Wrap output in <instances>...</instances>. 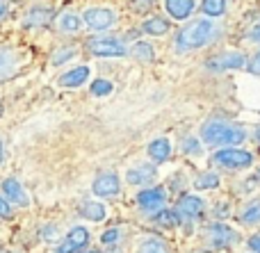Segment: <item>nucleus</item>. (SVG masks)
Instances as JSON below:
<instances>
[{
    "label": "nucleus",
    "instance_id": "obj_4",
    "mask_svg": "<svg viewBox=\"0 0 260 253\" xmlns=\"http://www.w3.org/2000/svg\"><path fill=\"white\" fill-rule=\"evenodd\" d=\"M244 64H247V59H244L242 53H219V55L208 59L206 68L219 73V71H235V68H242Z\"/></svg>",
    "mask_w": 260,
    "mask_h": 253
},
{
    "label": "nucleus",
    "instance_id": "obj_30",
    "mask_svg": "<svg viewBox=\"0 0 260 253\" xmlns=\"http://www.w3.org/2000/svg\"><path fill=\"white\" fill-rule=\"evenodd\" d=\"M249 73H253V76H260V53L253 55L251 62H249Z\"/></svg>",
    "mask_w": 260,
    "mask_h": 253
},
{
    "label": "nucleus",
    "instance_id": "obj_34",
    "mask_svg": "<svg viewBox=\"0 0 260 253\" xmlns=\"http://www.w3.org/2000/svg\"><path fill=\"white\" fill-rule=\"evenodd\" d=\"M5 12H7V5H5L3 0H0V16H5Z\"/></svg>",
    "mask_w": 260,
    "mask_h": 253
},
{
    "label": "nucleus",
    "instance_id": "obj_27",
    "mask_svg": "<svg viewBox=\"0 0 260 253\" xmlns=\"http://www.w3.org/2000/svg\"><path fill=\"white\" fill-rule=\"evenodd\" d=\"M155 222L169 228V226H176V224H178V219H176V212H171V210H162V212L155 214Z\"/></svg>",
    "mask_w": 260,
    "mask_h": 253
},
{
    "label": "nucleus",
    "instance_id": "obj_35",
    "mask_svg": "<svg viewBox=\"0 0 260 253\" xmlns=\"http://www.w3.org/2000/svg\"><path fill=\"white\" fill-rule=\"evenodd\" d=\"M251 39H260V27H256V30H253V34H251Z\"/></svg>",
    "mask_w": 260,
    "mask_h": 253
},
{
    "label": "nucleus",
    "instance_id": "obj_31",
    "mask_svg": "<svg viewBox=\"0 0 260 253\" xmlns=\"http://www.w3.org/2000/svg\"><path fill=\"white\" fill-rule=\"evenodd\" d=\"M185 153H199L201 151V146H199V141L197 139H185Z\"/></svg>",
    "mask_w": 260,
    "mask_h": 253
},
{
    "label": "nucleus",
    "instance_id": "obj_25",
    "mask_svg": "<svg viewBox=\"0 0 260 253\" xmlns=\"http://www.w3.org/2000/svg\"><path fill=\"white\" fill-rule=\"evenodd\" d=\"M203 12L206 16H221L226 9V0H203Z\"/></svg>",
    "mask_w": 260,
    "mask_h": 253
},
{
    "label": "nucleus",
    "instance_id": "obj_28",
    "mask_svg": "<svg viewBox=\"0 0 260 253\" xmlns=\"http://www.w3.org/2000/svg\"><path fill=\"white\" fill-rule=\"evenodd\" d=\"M71 57H76V48H62V50H57V55H53V64L59 66V64H64Z\"/></svg>",
    "mask_w": 260,
    "mask_h": 253
},
{
    "label": "nucleus",
    "instance_id": "obj_11",
    "mask_svg": "<svg viewBox=\"0 0 260 253\" xmlns=\"http://www.w3.org/2000/svg\"><path fill=\"white\" fill-rule=\"evenodd\" d=\"M53 21V9L48 7H35L25 14V27H44Z\"/></svg>",
    "mask_w": 260,
    "mask_h": 253
},
{
    "label": "nucleus",
    "instance_id": "obj_8",
    "mask_svg": "<svg viewBox=\"0 0 260 253\" xmlns=\"http://www.w3.org/2000/svg\"><path fill=\"white\" fill-rule=\"evenodd\" d=\"M91 190H94L96 196H103V199H108V196L119 194V190H121V183H119L117 173H101V176L94 180Z\"/></svg>",
    "mask_w": 260,
    "mask_h": 253
},
{
    "label": "nucleus",
    "instance_id": "obj_22",
    "mask_svg": "<svg viewBox=\"0 0 260 253\" xmlns=\"http://www.w3.org/2000/svg\"><path fill=\"white\" fill-rule=\"evenodd\" d=\"M242 224H258L260 222V201H253L247 208L242 210V217H240Z\"/></svg>",
    "mask_w": 260,
    "mask_h": 253
},
{
    "label": "nucleus",
    "instance_id": "obj_26",
    "mask_svg": "<svg viewBox=\"0 0 260 253\" xmlns=\"http://www.w3.org/2000/svg\"><path fill=\"white\" fill-rule=\"evenodd\" d=\"M112 91V82L110 80H94L91 82V94L94 96H108Z\"/></svg>",
    "mask_w": 260,
    "mask_h": 253
},
{
    "label": "nucleus",
    "instance_id": "obj_20",
    "mask_svg": "<svg viewBox=\"0 0 260 253\" xmlns=\"http://www.w3.org/2000/svg\"><path fill=\"white\" fill-rule=\"evenodd\" d=\"M130 53H133L135 57L139 59V62H153V57H155V50H153V46L146 44V41H139V44H135Z\"/></svg>",
    "mask_w": 260,
    "mask_h": 253
},
{
    "label": "nucleus",
    "instance_id": "obj_5",
    "mask_svg": "<svg viewBox=\"0 0 260 253\" xmlns=\"http://www.w3.org/2000/svg\"><path fill=\"white\" fill-rule=\"evenodd\" d=\"M82 21L87 23V27L91 30H108V27L114 25L117 16H114L112 9H105V7H91L82 14Z\"/></svg>",
    "mask_w": 260,
    "mask_h": 253
},
{
    "label": "nucleus",
    "instance_id": "obj_9",
    "mask_svg": "<svg viewBox=\"0 0 260 253\" xmlns=\"http://www.w3.org/2000/svg\"><path fill=\"white\" fill-rule=\"evenodd\" d=\"M162 203H165V192H162L160 187L144 190V192H139V196H137V205L142 210H146V212H155V210H160Z\"/></svg>",
    "mask_w": 260,
    "mask_h": 253
},
{
    "label": "nucleus",
    "instance_id": "obj_32",
    "mask_svg": "<svg viewBox=\"0 0 260 253\" xmlns=\"http://www.w3.org/2000/svg\"><path fill=\"white\" fill-rule=\"evenodd\" d=\"M0 217H3V219L12 217V208H9V203L5 199H0Z\"/></svg>",
    "mask_w": 260,
    "mask_h": 253
},
{
    "label": "nucleus",
    "instance_id": "obj_16",
    "mask_svg": "<svg viewBox=\"0 0 260 253\" xmlns=\"http://www.w3.org/2000/svg\"><path fill=\"white\" fill-rule=\"evenodd\" d=\"M148 155H151L153 162H165L171 155V144L167 139H153L148 144Z\"/></svg>",
    "mask_w": 260,
    "mask_h": 253
},
{
    "label": "nucleus",
    "instance_id": "obj_33",
    "mask_svg": "<svg viewBox=\"0 0 260 253\" xmlns=\"http://www.w3.org/2000/svg\"><path fill=\"white\" fill-rule=\"evenodd\" d=\"M249 249H251L253 253H260V233H258V235H253L251 240H249Z\"/></svg>",
    "mask_w": 260,
    "mask_h": 253
},
{
    "label": "nucleus",
    "instance_id": "obj_14",
    "mask_svg": "<svg viewBox=\"0 0 260 253\" xmlns=\"http://www.w3.org/2000/svg\"><path fill=\"white\" fill-rule=\"evenodd\" d=\"M153 178H155V167H151V164H139V167L130 169L126 180L130 185H144V183H151Z\"/></svg>",
    "mask_w": 260,
    "mask_h": 253
},
{
    "label": "nucleus",
    "instance_id": "obj_10",
    "mask_svg": "<svg viewBox=\"0 0 260 253\" xmlns=\"http://www.w3.org/2000/svg\"><path fill=\"white\" fill-rule=\"evenodd\" d=\"M165 7L176 21H185L197 7V0H165Z\"/></svg>",
    "mask_w": 260,
    "mask_h": 253
},
{
    "label": "nucleus",
    "instance_id": "obj_3",
    "mask_svg": "<svg viewBox=\"0 0 260 253\" xmlns=\"http://www.w3.org/2000/svg\"><path fill=\"white\" fill-rule=\"evenodd\" d=\"M212 162L217 167H224V169H247L251 167L253 158L251 153L247 151H240V149H224V151H217L212 155Z\"/></svg>",
    "mask_w": 260,
    "mask_h": 253
},
{
    "label": "nucleus",
    "instance_id": "obj_13",
    "mask_svg": "<svg viewBox=\"0 0 260 253\" xmlns=\"http://www.w3.org/2000/svg\"><path fill=\"white\" fill-rule=\"evenodd\" d=\"M178 212L187 219H197L203 212V201L199 196H183L178 201Z\"/></svg>",
    "mask_w": 260,
    "mask_h": 253
},
{
    "label": "nucleus",
    "instance_id": "obj_21",
    "mask_svg": "<svg viewBox=\"0 0 260 253\" xmlns=\"http://www.w3.org/2000/svg\"><path fill=\"white\" fill-rule=\"evenodd\" d=\"M139 253H169V246L157 237H148L139 244Z\"/></svg>",
    "mask_w": 260,
    "mask_h": 253
},
{
    "label": "nucleus",
    "instance_id": "obj_7",
    "mask_svg": "<svg viewBox=\"0 0 260 253\" xmlns=\"http://www.w3.org/2000/svg\"><path fill=\"white\" fill-rule=\"evenodd\" d=\"M87 244H89V231L82 226H76L64 237L62 244L57 246V253H78L80 249H85Z\"/></svg>",
    "mask_w": 260,
    "mask_h": 253
},
{
    "label": "nucleus",
    "instance_id": "obj_36",
    "mask_svg": "<svg viewBox=\"0 0 260 253\" xmlns=\"http://www.w3.org/2000/svg\"><path fill=\"white\" fill-rule=\"evenodd\" d=\"M0 162H3V141H0Z\"/></svg>",
    "mask_w": 260,
    "mask_h": 253
},
{
    "label": "nucleus",
    "instance_id": "obj_19",
    "mask_svg": "<svg viewBox=\"0 0 260 253\" xmlns=\"http://www.w3.org/2000/svg\"><path fill=\"white\" fill-rule=\"evenodd\" d=\"M80 214L85 219H89V222H103L105 219V208L101 203H96V201H87V203L80 208Z\"/></svg>",
    "mask_w": 260,
    "mask_h": 253
},
{
    "label": "nucleus",
    "instance_id": "obj_1",
    "mask_svg": "<svg viewBox=\"0 0 260 253\" xmlns=\"http://www.w3.org/2000/svg\"><path fill=\"white\" fill-rule=\"evenodd\" d=\"M201 139L208 146H229V149H233L235 144L244 141V130L240 126H233V123L215 121V123H206L201 128Z\"/></svg>",
    "mask_w": 260,
    "mask_h": 253
},
{
    "label": "nucleus",
    "instance_id": "obj_23",
    "mask_svg": "<svg viewBox=\"0 0 260 253\" xmlns=\"http://www.w3.org/2000/svg\"><path fill=\"white\" fill-rule=\"evenodd\" d=\"M194 187L197 190H215V187H219V176L217 173H201L194 180Z\"/></svg>",
    "mask_w": 260,
    "mask_h": 253
},
{
    "label": "nucleus",
    "instance_id": "obj_29",
    "mask_svg": "<svg viewBox=\"0 0 260 253\" xmlns=\"http://www.w3.org/2000/svg\"><path fill=\"white\" fill-rule=\"evenodd\" d=\"M117 240H119V228H110V231H105L103 237H101L103 244H114Z\"/></svg>",
    "mask_w": 260,
    "mask_h": 253
},
{
    "label": "nucleus",
    "instance_id": "obj_18",
    "mask_svg": "<svg viewBox=\"0 0 260 253\" xmlns=\"http://www.w3.org/2000/svg\"><path fill=\"white\" fill-rule=\"evenodd\" d=\"M142 30L146 32V34H153V37L167 34V30H169V21H167V18H162V16H153V18H148V21L144 23Z\"/></svg>",
    "mask_w": 260,
    "mask_h": 253
},
{
    "label": "nucleus",
    "instance_id": "obj_6",
    "mask_svg": "<svg viewBox=\"0 0 260 253\" xmlns=\"http://www.w3.org/2000/svg\"><path fill=\"white\" fill-rule=\"evenodd\" d=\"M87 48L96 57H123L126 55V46L117 39H91Z\"/></svg>",
    "mask_w": 260,
    "mask_h": 253
},
{
    "label": "nucleus",
    "instance_id": "obj_17",
    "mask_svg": "<svg viewBox=\"0 0 260 253\" xmlns=\"http://www.w3.org/2000/svg\"><path fill=\"white\" fill-rule=\"evenodd\" d=\"M208 233H210L212 242H215L217 246H224V244H231V242H235V233L231 231V228L221 226V224H212V226L208 228Z\"/></svg>",
    "mask_w": 260,
    "mask_h": 253
},
{
    "label": "nucleus",
    "instance_id": "obj_24",
    "mask_svg": "<svg viewBox=\"0 0 260 253\" xmlns=\"http://www.w3.org/2000/svg\"><path fill=\"white\" fill-rule=\"evenodd\" d=\"M59 27H62L64 32H76L78 27H80V16L73 12H67L59 16Z\"/></svg>",
    "mask_w": 260,
    "mask_h": 253
},
{
    "label": "nucleus",
    "instance_id": "obj_37",
    "mask_svg": "<svg viewBox=\"0 0 260 253\" xmlns=\"http://www.w3.org/2000/svg\"><path fill=\"white\" fill-rule=\"evenodd\" d=\"M0 253H9V251H5V249H3V244H0Z\"/></svg>",
    "mask_w": 260,
    "mask_h": 253
},
{
    "label": "nucleus",
    "instance_id": "obj_38",
    "mask_svg": "<svg viewBox=\"0 0 260 253\" xmlns=\"http://www.w3.org/2000/svg\"><path fill=\"white\" fill-rule=\"evenodd\" d=\"M89 253H99V251H89Z\"/></svg>",
    "mask_w": 260,
    "mask_h": 253
},
{
    "label": "nucleus",
    "instance_id": "obj_15",
    "mask_svg": "<svg viewBox=\"0 0 260 253\" xmlns=\"http://www.w3.org/2000/svg\"><path fill=\"white\" fill-rule=\"evenodd\" d=\"M89 78V66H78V68H71L67 71L62 78H59V85L62 87H80L82 82H87Z\"/></svg>",
    "mask_w": 260,
    "mask_h": 253
},
{
    "label": "nucleus",
    "instance_id": "obj_2",
    "mask_svg": "<svg viewBox=\"0 0 260 253\" xmlns=\"http://www.w3.org/2000/svg\"><path fill=\"white\" fill-rule=\"evenodd\" d=\"M210 34H212V23L208 18H197V21H192L189 25H185L180 30L178 39H176V48L178 50L201 48V46L208 44Z\"/></svg>",
    "mask_w": 260,
    "mask_h": 253
},
{
    "label": "nucleus",
    "instance_id": "obj_12",
    "mask_svg": "<svg viewBox=\"0 0 260 253\" xmlns=\"http://www.w3.org/2000/svg\"><path fill=\"white\" fill-rule=\"evenodd\" d=\"M3 192H5V196H7L9 201H14L16 205H27V194H25V190L21 187V183H18L16 178H7V180H3Z\"/></svg>",
    "mask_w": 260,
    "mask_h": 253
}]
</instances>
